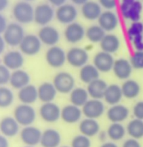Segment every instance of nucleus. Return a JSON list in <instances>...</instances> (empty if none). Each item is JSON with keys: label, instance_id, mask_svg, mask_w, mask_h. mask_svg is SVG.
I'll use <instances>...</instances> for the list:
<instances>
[{"label": "nucleus", "instance_id": "nucleus-56", "mask_svg": "<svg viewBox=\"0 0 143 147\" xmlns=\"http://www.w3.org/2000/svg\"><path fill=\"white\" fill-rule=\"evenodd\" d=\"M61 147H71V146H61Z\"/></svg>", "mask_w": 143, "mask_h": 147}, {"label": "nucleus", "instance_id": "nucleus-37", "mask_svg": "<svg viewBox=\"0 0 143 147\" xmlns=\"http://www.w3.org/2000/svg\"><path fill=\"white\" fill-rule=\"evenodd\" d=\"M105 34L106 32L99 24H94L86 30V37L92 43H99Z\"/></svg>", "mask_w": 143, "mask_h": 147}, {"label": "nucleus", "instance_id": "nucleus-23", "mask_svg": "<svg viewBox=\"0 0 143 147\" xmlns=\"http://www.w3.org/2000/svg\"><path fill=\"white\" fill-rule=\"evenodd\" d=\"M81 14L89 21L97 20L102 13V8L99 2L89 0L81 6Z\"/></svg>", "mask_w": 143, "mask_h": 147}, {"label": "nucleus", "instance_id": "nucleus-3", "mask_svg": "<svg viewBox=\"0 0 143 147\" xmlns=\"http://www.w3.org/2000/svg\"><path fill=\"white\" fill-rule=\"evenodd\" d=\"M2 36L7 45L16 47H19L20 42L25 36V32L22 25L15 22L8 24Z\"/></svg>", "mask_w": 143, "mask_h": 147}, {"label": "nucleus", "instance_id": "nucleus-6", "mask_svg": "<svg viewBox=\"0 0 143 147\" xmlns=\"http://www.w3.org/2000/svg\"><path fill=\"white\" fill-rule=\"evenodd\" d=\"M53 83L58 93L68 94L75 88L76 80L70 73L63 71L57 73L54 76Z\"/></svg>", "mask_w": 143, "mask_h": 147}, {"label": "nucleus", "instance_id": "nucleus-57", "mask_svg": "<svg viewBox=\"0 0 143 147\" xmlns=\"http://www.w3.org/2000/svg\"><path fill=\"white\" fill-rule=\"evenodd\" d=\"M25 147H35V146H26Z\"/></svg>", "mask_w": 143, "mask_h": 147}, {"label": "nucleus", "instance_id": "nucleus-1", "mask_svg": "<svg viewBox=\"0 0 143 147\" xmlns=\"http://www.w3.org/2000/svg\"><path fill=\"white\" fill-rule=\"evenodd\" d=\"M35 8L29 1H17L13 6L12 16L17 22L22 24H28L34 22Z\"/></svg>", "mask_w": 143, "mask_h": 147}, {"label": "nucleus", "instance_id": "nucleus-38", "mask_svg": "<svg viewBox=\"0 0 143 147\" xmlns=\"http://www.w3.org/2000/svg\"><path fill=\"white\" fill-rule=\"evenodd\" d=\"M14 96L12 90L5 86H0V109H7L12 105Z\"/></svg>", "mask_w": 143, "mask_h": 147}, {"label": "nucleus", "instance_id": "nucleus-17", "mask_svg": "<svg viewBox=\"0 0 143 147\" xmlns=\"http://www.w3.org/2000/svg\"><path fill=\"white\" fill-rule=\"evenodd\" d=\"M115 58L112 54L104 51L98 52L93 59V64L100 73H109L112 70Z\"/></svg>", "mask_w": 143, "mask_h": 147}, {"label": "nucleus", "instance_id": "nucleus-48", "mask_svg": "<svg viewBox=\"0 0 143 147\" xmlns=\"http://www.w3.org/2000/svg\"><path fill=\"white\" fill-rule=\"evenodd\" d=\"M50 4H51L53 7H58L60 6L63 5L65 3H66L67 0H47Z\"/></svg>", "mask_w": 143, "mask_h": 147}, {"label": "nucleus", "instance_id": "nucleus-21", "mask_svg": "<svg viewBox=\"0 0 143 147\" xmlns=\"http://www.w3.org/2000/svg\"><path fill=\"white\" fill-rule=\"evenodd\" d=\"M129 111L127 106L118 103L111 106L106 111V116L112 123H122L128 119Z\"/></svg>", "mask_w": 143, "mask_h": 147}, {"label": "nucleus", "instance_id": "nucleus-4", "mask_svg": "<svg viewBox=\"0 0 143 147\" xmlns=\"http://www.w3.org/2000/svg\"><path fill=\"white\" fill-rule=\"evenodd\" d=\"M13 115V117L16 119L19 124L23 127L33 125L37 117V113L34 108L31 105L24 103L16 106Z\"/></svg>", "mask_w": 143, "mask_h": 147}, {"label": "nucleus", "instance_id": "nucleus-47", "mask_svg": "<svg viewBox=\"0 0 143 147\" xmlns=\"http://www.w3.org/2000/svg\"><path fill=\"white\" fill-rule=\"evenodd\" d=\"M7 25H8V22H7V18L4 14H1V12H0V34H2L4 33Z\"/></svg>", "mask_w": 143, "mask_h": 147}, {"label": "nucleus", "instance_id": "nucleus-31", "mask_svg": "<svg viewBox=\"0 0 143 147\" xmlns=\"http://www.w3.org/2000/svg\"><path fill=\"white\" fill-rule=\"evenodd\" d=\"M123 98L121 86L117 84L108 85L105 91L104 99L105 102L109 106L118 104L120 103Z\"/></svg>", "mask_w": 143, "mask_h": 147}, {"label": "nucleus", "instance_id": "nucleus-24", "mask_svg": "<svg viewBox=\"0 0 143 147\" xmlns=\"http://www.w3.org/2000/svg\"><path fill=\"white\" fill-rule=\"evenodd\" d=\"M18 90L17 96L21 103L32 105L35 103L38 99L37 88H36L34 85L30 83Z\"/></svg>", "mask_w": 143, "mask_h": 147}, {"label": "nucleus", "instance_id": "nucleus-41", "mask_svg": "<svg viewBox=\"0 0 143 147\" xmlns=\"http://www.w3.org/2000/svg\"><path fill=\"white\" fill-rule=\"evenodd\" d=\"M71 147H91L90 138L83 134H79L73 138L70 143Z\"/></svg>", "mask_w": 143, "mask_h": 147}, {"label": "nucleus", "instance_id": "nucleus-19", "mask_svg": "<svg viewBox=\"0 0 143 147\" xmlns=\"http://www.w3.org/2000/svg\"><path fill=\"white\" fill-rule=\"evenodd\" d=\"M83 113L80 107L75 105L70 104L66 105L61 109L60 119L66 123L68 124H74L81 121Z\"/></svg>", "mask_w": 143, "mask_h": 147}, {"label": "nucleus", "instance_id": "nucleus-34", "mask_svg": "<svg viewBox=\"0 0 143 147\" xmlns=\"http://www.w3.org/2000/svg\"><path fill=\"white\" fill-rule=\"evenodd\" d=\"M69 94L70 103L80 108H81L89 99L87 90L81 87L74 88Z\"/></svg>", "mask_w": 143, "mask_h": 147}, {"label": "nucleus", "instance_id": "nucleus-9", "mask_svg": "<svg viewBox=\"0 0 143 147\" xmlns=\"http://www.w3.org/2000/svg\"><path fill=\"white\" fill-rule=\"evenodd\" d=\"M45 60L50 67L58 69L63 67L66 63V53L58 45L49 47L45 53Z\"/></svg>", "mask_w": 143, "mask_h": 147}, {"label": "nucleus", "instance_id": "nucleus-29", "mask_svg": "<svg viewBox=\"0 0 143 147\" xmlns=\"http://www.w3.org/2000/svg\"><path fill=\"white\" fill-rule=\"evenodd\" d=\"M61 143V136L58 131L47 129L43 131L40 144L43 147H58Z\"/></svg>", "mask_w": 143, "mask_h": 147}, {"label": "nucleus", "instance_id": "nucleus-49", "mask_svg": "<svg viewBox=\"0 0 143 147\" xmlns=\"http://www.w3.org/2000/svg\"><path fill=\"white\" fill-rule=\"evenodd\" d=\"M0 147H9V143L7 139V137L0 134Z\"/></svg>", "mask_w": 143, "mask_h": 147}, {"label": "nucleus", "instance_id": "nucleus-30", "mask_svg": "<svg viewBox=\"0 0 143 147\" xmlns=\"http://www.w3.org/2000/svg\"><path fill=\"white\" fill-rule=\"evenodd\" d=\"M107 86L108 85L106 81L102 79L98 78L89 83L86 90L91 98L102 99L104 98Z\"/></svg>", "mask_w": 143, "mask_h": 147}, {"label": "nucleus", "instance_id": "nucleus-52", "mask_svg": "<svg viewBox=\"0 0 143 147\" xmlns=\"http://www.w3.org/2000/svg\"><path fill=\"white\" fill-rule=\"evenodd\" d=\"M100 147H119L115 142H104Z\"/></svg>", "mask_w": 143, "mask_h": 147}, {"label": "nucleus", "instance_id": "nucleus-5", "mask_svg": "<svg viewBox=\"0 0 143 147\" xmlns=\"http://www.w3.org/2000/svg\"><path fill=\"white\" fill-rule=\"evenodd\" d=\"M56 10L49 3H42L35 7L34 11V22L38 25H48L55 17Z\"/></svg>", "mask_w": 143, "mask_h": 147}, {"label": "nucleus", "instance_id": "nucleus-12", "mask_svg": "<svg viewBox=\"0 0 143 147\" xmlns=\"http://www.w3.org/2000/svg\"><path fill=\"white\" fill-rule=\"evenodd\" d=\"M81 110L86 118L98 119L105 113V106L101 99L91 98L82 106Z\"/></svg>", "mask_w": 143, "mask_h": 147}, {"label": "nucleus", "instance_id": "nucleus-46", "mask_svg": "<svg viewBox=\"0 0 143 147\" xmlns=\"http://www.w3.org/2000/svg\"><path fill=\"white\" fill-rule=\"evenodd\" d=\"M122 147H142L138 139L130 138L124 142Z\"/></svg>", "mask_w": 143, "mask_h": 147}, {"label": "nucleus", "instance_id": "nucleus-55", "mask_svg": "<svg viewBox=\"0 0 143 147\" xmlns=\"http://www.w3.org/2000/svg\"><path fill=\"white\" fill-rule=\"evenodd\" d=\"M24 1H29V2H31V1H35V0H24Z\"/></svg>", "mask_w": 143, "mask_h": 147}, {"label": "nucleus", "instance_id": "nucleus-20", "mask_svg": "<svg viewBox=\"0 0 143 147\" xmlns=\"http://www.w3.org/2000/svg\"><path fill=\"white\" fill-rule=\"evenodd\" d=\"M132 67L129 60L125 58H119L115 60L114 63L112 71L115 76L118 79L122 80H126L130 78L132 75Z\"/></svg>", "mask_w": 143, "mask_h": 147}, {"label": "nucleus", "instance_id": "nucleus-36", "mask_svg": "<svg viewBox=\"0 0 143 147\" xmlns=\"http://www.w3.org/2000/svg\"><path fill=\"white\" fill-rule=\"evenodd\" d=\"M127 134L135 139H141L143 138V120L134 119L128 123L126 127Z\"/></svg>", "mask_w": 143, "mask_h": 147}, {"label": "nucleus", "instance_id": "nucleus-39", "mask_svg": "<svg viewBox=\"0 0 143 147\" xmlns=\"http://www.w3.org/2000/svg\"><path fill=\"white\" fill-rule=\"evenodd\" d=\"M126 33L129 41H132L135 37L143 34V23L140 21L132 22L127 30Z\"/></svg>", "mask_w": 143, "mask_h": 147}, {"label": "nucleus", "instance_id": "nucleus-25", "mask_svg": "<svg viewBox=\"0 0 143 147\" xmlns=\"http://www.w3.org/2000/svg\"><path fill=\"white\" fill-rule=\"evenodd\" d=\"M79 129L81 134L91 138L99 134L100 132V125L96 119L86 118L80 121Z\"/></svg>", "mask_w": 143, "mask_h": 147}, {"label": "nucleus", "instance_id": "nucleus-2", "mask_svg": "<svg viewBox=\"0 0 143 147\" xmlns=\"http://www.w3.org/2000/svg\"><path fill=\"white\" fill-rule=\"evenodd\" d=\"M142 8V4L140 0H121L119 5L122 17L131 22L140 21Z\"/></svg>", "mask_w": 143, "mask_h": 147}, {"label": "nucleus", "instance_id": "nucleus-8", "mask_svg": "<svg viewBox=\"0 0 143 147\" xmlns=\"http://www.w3.org/2000/svg\"><path fill=\"white\" fill-rule=\"evenodd\" d=\"M78 9L76 5L70 3H65L63 5L57 7L55 13V17L59 23L68 24L76 22L78 17Z\"/></svg>", "mask_w": 143, "mask_h": 147}, {"label": "nucleus", "instance_id": "nucleus-53", "mask_svg": "<svg viewBox=\"0 0 143 147\" xmlns=\"http://www.w3.org/2000/svg\"><path fill=\"white\" fill-rule=\"evenodd\" d=\"M71 1V3L73 4L76 6H81V7L83 4H85L86 2H87L89 0H70Z\"/></svg>", "mask_w": 143, "mask_h": 147}, {"label": "nucleus", "instance_id": "nucleus-26", "mask_svg": "<svg viewBox=\"0 0 143 147\" xmlns=\"http://www.w3.org/2000/svg\"><path fill=\"white\" fill-rule=\"evenodd\" d=\"M30 76L29 73L22 68L12 71L9 79V84L13 88L20 90L30 84Z\"/></svg>", "mask_w": 143, "mask_h": 147}, {"label": "nucleus", "instance_id": "nucleus-28", "mask_svg": "<svg viewBox=\"0 0 143 147\" xmlns=\"http://www.w3.org/2000/svg\"><path fill=\"white\" fill-rule=\"evenodd\" d=\"M99 44L102 51L110 54L117 53L119 50L121 45L120 40L118 36L112 33H106Z\"/></svg>", "mask_w": 143, "mask_h": 147}, {"label": "nucleus", "instance_id": "nucleus-51", "mask_svg": "<svg viewBox=\"0 0 143 147\" xmlns=\"http://www.w3.org/2000/svg\"><path fill=\"white\" fill-rule=\"evenodd\" d=\"M6 45H7V44H6L5 41H4V38H3L2 34H0V55H1L4 52Z\"/></svg>", "mask_w": 143, "mask_h": 147}, {"label": "nucleus", "instance_id": "nucleus-14", "mask_svg": "<svg viewBox=\"0 0 143 147\" xmlns=\"http://www.w3.org/2000/svg\"><path fill=\"white\" fill-rule=\"evenodd\" d=\"M64 37L70 44H77L86 37V30L83 26L77 22H73L66 25L64 30Z\"/></svg>", "mask_w": 143, "mask_h": 147}, {"label": "nucleus", "instance_id": "nucleus-32", "mask_svg": "<svg viewBox=\"0 0 143 147\" xmlns=\"http://www.w3.org/2000/svg\"><path fill=\"white\" fill-rule=\"evenodd\" d=\"M100 72L94 64H86L80 68L79 79L83 83L89 84L94 80L99 78Z\"/></svg>", "mask_w": 143, "mask_h": 147}, {"label": "nucleus", "instance_id": "nucleus-13", "mask_svg": "<svg viewBox=\"0 0 143 147\" xmlns=\"http://www.w3.org/2000/svg\"><path fill=\"white\" fill-rule=\"evenodd\" d=\"M42 133L39 128L30 125L24 126L20 131V137L22 142L26 146H36L40 144Z\"/></svg>", "mask_w": 143, "mask_h": 147}, {"label": "nucleus", "instance_id": "nucleus-7", "mask_svg": "<svg viewBox=\"0 0 143 147\" xmlns=\"http://www.w3.org/2000/svg\"><path fill=\"white\" fill-rule=\"evenodd\" d=\"M43 43L38 36L33 34H25L19 45L20 51L24 55L35 56L38 54L42 49Z\"/></svg>", "mask_w": 143, "mask_h": 147}, {"label": "nucleus", "instance_id": "nucleus-27", "mask_svg": "<svg viewBox=\"0 0 143 147\" xmlns=\"http://www.w3.org/2000/svg\"><path fill=\"white\" fill-rule=\"evenodd\" d=\"M38 99L43 103L53 102L57 96L58 91L53 83L44 82L37 88Z\"/></svg>", "mask_w": 143, "mask_h": 147}, {"label": "nucleus", "instance_id": "nucleus-33", "mask_svg": "<svg viewBox=\"0 0 143 147\" xmlns=\"http://www.w3.org/2000/svg\"><path fill=\"white\" fill-rule=\"evenodd\" d=\"M123 97L127 99L136 98L141 91L140 86L139 83L132 79H127L125 80L121 86Z\"/></svg>", "mask_w": 143, "mask_h": 147}, {"label": "nucleus", "instance_id": "nucleus-10", "mask_svg": "<svg viewBox=\"0 0 143 147\" xmlns=\"http://www.w3.org/2000/svg\"><path fill=\"white\" fill-rule=\"evenodd\" d=\"M89 55L87 50L82 47H71L66 53V61L70 66L76 68H81L87 64Z\"/></svg>", "mask_w": 143, "mask_h": 147}, {"label": "nucleus", "instance_id": "nucleus-16", "mask_svg": "<svg viewBox=\"0 0 143 147\" xmlns=\"http://www.w3.org/2000/svg\"><path fill=\"white\" fill-rule=\"evenodd\" d=\"M98 24L106 32H111L118 27L119 24V17L112 10H105L102 11L98 19Z\"/></svg>", "mask_w": 143, "mask_h": 147}, {"label": "nucleus", "instance_id": "nucleus-54", "mask_svg": "<svg viewBox=\"0 0 143 147\" xmlns=\"http://www.w3.org/2000/svg\"><path fill=\"white\" fill-rule=\"evenodd\" d=\"M99 139H100L102 142H104L105 140H106V138L108 137L107 136V134H106V132H104V131H101L99 133Z\"/></svg>", "mask_w": 143, "mask_h": 147}, {"label": "nucleus", "instance_id": "nucleus-11", "mask_svg": "<svg viewBox=\"0 0 143 147\" xmlns=\"http://www.w3.org/2000/svg\"><path fill=\"white\" fill-rule=\"evenodd\" d=\"M61 109L54 102L43 103L39 109V115L43 121L49 123L57 122L60 119Z\"/></svg>", "mask_w": 143, "mask_h": 147}, {"label": "nucleus", "instance_id": "nucleus-43", "mask_svg": "<svg viewBox=\"0 0 143 147\" xmlns=\"http://www.w3.org/2000/svg\"><path fill=\"white\" fill-rule=\"evenodd\" d=\"M98 2L105 10H113L117 6V0H98Z\"/></svg>", "mask_w": 143, "mask_h": 147}, {"label": "nucleus", "instance_id": "nucleus-18", "mask_svg": "<svg viewBox=\"0 0 143 147\" xmlns=\"http://www.w3.org/2000/svg\"><path fill=\"white\" fill-rule=\"evenodd\" d=\"M24 63V55L20 50H9L2 57L3 64L12 71L22 68Z\"/></svg>", "mask_w": 143, "mask_h": 147}, {"label": "nucleus", "instance_id": "nucleus-44", "mask_svg": "<svg viewBox=\"0 0 143 147\" xmlns=\"http://www.w3.org/2000/svg\"><path fill=\"white\" fill-rule=\"evenodd\" d=\"M132 113L135 119L143 120V100L135 103L132 109Z\"/></svg>", "mask_w": 143, "mask_h": 147}, {"label": "nucleus", "instance_id": "nucleus-40", "mask_svg": "<svg viewBox=\"0 0 143 147\" xmlns=\"http://www.w3.org/2000/svg\"><path fill=\"white\" fill-rule=\"evenodd\" d=\"M133 69L143 70V50H135L129 60Z\"/></svg>", "mask_w": 143, "mask_h": 147}, {"label": "nucleus", "instance_id": "nucleus-42", "mask_svg": "<svg viewBox=\"0 0 143 147\" xmlns=\"http://www.w3.org/2000/svg\"><path fill=\"white\" fill-rule=\"evenodd\" d=\"M11 70L4 64H0V86H5L9 83Z\"/></svg>", "mask_w": 143, "mask_h": 147}, {"label": "nucleus", "instance_id": "nucleus-35", "mask_svg": "<svg viewBox=\"0 0 143 147\" xmlns=\"http://www.w3.org/2000/svg\"><path fill=\"white\" fill-rule=\"evenodd\" d=\"M106 134L112 142H119L125 138L127 134L126 128L122 123H112L106 130Z\"/></svg>", "mask_w": 143, "mask_h": 147}, {"label": "nucleus", "instance_id": "nucleus-45", "mask_svg": "<svg viewBox=\"0 0 143 147\" xmlns=\"http://www.w3.org/2000/svg\"><path fill=\"white\" fill-rule=\"evenodd\" d=\"M130 42L135 50H143V34L135 37Z\"/></svg>", "mask_w": 143, "mask_h": 147}, {"label": "nucleus", "instance_id": "nucleus-22", "mask_svg": "<svg viewBox=\"0 0 143 147\" xmlns=\"http://www.w3.org/2000/svg\"><path fill=\"white\" fill-rule=\"evenodd\" d=\"M20 126L18 122L12 116H6L0 121V132L7 138L14 137L20 134Z\"/></svg>", "mask_w": 143, "mask_h": 147}, {"label": "nucleus", "instance_id": "nucleus-50", "mask_svg": "<svg viewBox=\"0 0 143 147\" xmlns=\"http://www.w3.org/2000/svg\"><path fill=\"white\" fill-rule=\"evenodd\" d=\"M9 4V0H0V12L7 9Z\"/></svg>", "mask_w": 143, "mask_h": 147}, {"label": "nucleus", "instance_id": "nucleus-15", "mask_svg": "<svg viewBox=\"0 0 143 147\" xmlns=\"http://www.w3.org/2000/svg\"><path fill=\"white\" fill-rule=\"evenodd\" d=\"M37 36L40 38V41L48 47L57 45L60 41V32L55 27L50 25H45L41 27L39 30Z\"/></svg>", "mask_w": 143, "mask_h": 147}]
</instances>
